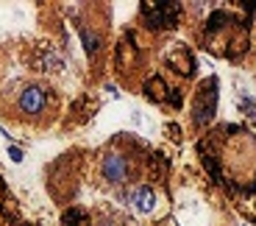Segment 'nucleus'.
I'll use <instances>...</instances> for the list:
<instances>
[{
  "mask_svg": "<svg viewBox=\"0 0 256 226\" xmlns=\"http://www.w3.org/2000/svg\"><path fill=\"white\" fill-rule=\"evenodd\" d=\"M214 109H217V79H209L206 81L204 92L198 98V106H195V123L204 126L214 117Z\"/></svg>",
  "mask_w": 256,
  "mask_h": 226,
  "instance_id": "obj_2",
  "label": "nucleus"
},
{
  "mask_svg": "<svg viewBox=\"0 0 256 226\" xmlns=\"http://www.w3.org/2000/svg\"><path fill=\"white\" fill-rule=\"evenodd\" d=\"M142 11H145V20L151 28H170L176 26V14H179V6L176 3H151V6H142Z\"/></svg>",
  "mask_w": 256,
  "mask_h": 226,
  "instance_id": "obj_1",
  "label": "nucleus"
},
{
  "mask_svg": "<svg viewBox=\"0 0 256 226\" xmlns=\"http://www.w3.org/2000/svg\"><path fill=\"white\" fill-rule=\"evenodd\" d=\"M103 176L109 179V182H126V176H128V170H126V159L123 157H117V154H111V157H106L103 159Z\"/></svg>",
  "mask_w": 256,
  "mask_h": 226,
  "instance_id": "obj_3",
  "label": "nucleus"
},
{
  "mask_svg": "<svg viewBox=\"0 0 256 226\" xmlns=\"http://www.w3.org/2000/svg\"><path fill=\"white\" fill-rule=\"evenodd\" d=\"M42 106H45V92L39 87H28L23 95H20V109L28 114H36V112H42Z\"/></svg>",
  "mask_w": 256,
  "mask_h": 226,
  "instance_id": "obj_4",
  "label": "nucleus"
},
{
  "mask_svg": "<svg viewBox=\"0 0 256 226\" xmlns=\"http://www.w3.org/2000/svg\"><path fill=\"white\" fill-rule=\"evenodd\" d=\"M9 157L14 159V162H23V159H26V154H23V148H17L14 142H11V145H9Z\"/></svg>",
  "mask_w": 256,
  "mask_h": 226,
  "instance_id": "obj_6",
  "label": "nucleus"
},
{
  "mask_svg": "<svg viewBox=\"0 0 256 226\" xmlns=\"http://www.w3.org/2000/svg\"><path fill=\"white\" fill-rule=\"evenodd\" d=\"M134 207H137L139 212H151V209H154V190H151V187H139V190L134 193Z\"/></svg>",
  "mask_w": 256,
  "mask_h": 226,
  "instance_id": "obj_5",
  "label": "nucleus"
}]
</instances>
